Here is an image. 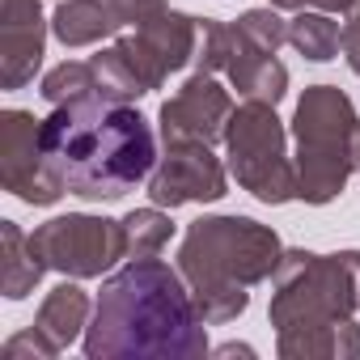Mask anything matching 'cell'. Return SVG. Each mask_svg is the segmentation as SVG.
<instances>
[{
	"label": "cell",
	"instance_id": "277c9868",
	"mask_svg": "<svg viewBox=\"0 0 360 360\" xmlns=\"http://www.w3.org/2000/svg\"><path fill=\"white\" fill-rule=\"evenodd\" d=\"M297 140V200L330 204L360 169V119L335 85H309L292 115Z\"/></svg>",
	"mask_w": 360,
	"mask_h": 360
},
{
	"label": "cell",
	"instance_id": "e0dca14e",
	"mask_svg": "<svg viewBox=\"0 0 360 360\" xmlns=\"http://www.w3.org/2000/svg\"><path fill=\"white\" fill-rule=\"evenodd\" d=\"M288 43H292L305 60L326 64V60H335V56L343 51V26H339L330 13H322V9H301V13L288 22Z\"/></svg>",
	"mask_w": 360,
	"mask_h": 360
},
{
	"label": "cell",
	"instance_id": "5b68a950",
	"mask_svg": "<svg viewBox=\"0 0 360 360\" xmlns=\"http://www.w3.org/2000/svg\"><path fill=\"white\" fill-rule=\"evenodd\" d=\"M271 280L276 292L267 318L276 335L335 326L347 322L352 309H360V250H339V255L284 250Z\"/></svg>",
	"mask_w": 360,
	"mask_h": 360
},
{
	"label": "cell",
	"instance_id": "44dd1931",
	"mask_svg": "<svg viewBox=\"0 0 360 360\" xmlns=\"http://www.w3.org/2000/svg\"><path fill=\"white\" fill-rule=\"evenodd\" d=\"M343 18H347V26H343V60L360 77V0H352V9Z\"/></svg>",
	"mask_w": 360,
	"mask_h": 360
},
{
	"label": "cell",
	"instance_id": "6da1fadb",
	"mask_svg": "<svg viewBox=\"0 0 360 360\" xmlns=\"http://www.w3.org/2000/svg\"><path fill=\"white\" fill-rule=\"evenodd\" d=\"M208 352V322L183 271L157 255L106 276L85 326L89 360H195Z\"/></svg>",
	"mask_w": 360,
	"mask_h": 360
},
{
	"label": "cell",
	"instance_id": "d6986e66",
	"mask_svg": "<svg viewBox=\"0 0 360 360\" xmlns=\"http://www.w3.org/2000/svg\"><path fill=\"white\" fill-rule=\"evenodd\" d=\"M123 229H127V255H131V259L161 255L165 242L174 238V221L161 212V204H153V208H136V212L123 221Z\"/></svg>",
	"mask_w": 360,
	"mask_h": 360
},
{
	"label": "cell",
	"instance_id": "4fadbf2b",
	"mask_svg": "<svg viewBox=\"0 0 360 360\" xmlns=\"http://www.w3.org/2000/svg\"><path fill=\"white\" fill-rule=\"evenodd\" d=\"M43 271H47V263L34 250L30 233H22L18 221H0V292L9 301H22L34 292Z\"/></svg>",
	"mask_w": 360,
	"mask_h": 360
},
{
	"label": "cell",
	"instance_id": "3957f363",
	"mask_svg": "<svg viewBox=\"0 0 360 360\" xmlns=\"http://www.w3.org/2000/svg\"><path fill=\"white\" fill-rule=\"evenodd\" d=\"M280 259L284 246L276 229L250 217H200L187 225L178 246V271L208 326L233 322L250 305L246 288L271 280Z\"/></svg>",
	"mask_w": 360,
	"mask_h": 360
},
{
	"label": "cell",
	"instance_id": "9a60e30c",
	"mask_svg": "<svg viewBox=\"0 0 360 360\" xmlns=\"http://www.w3.org/2000/svg\"><path fill=\"white\" fill-rule=\"evenodd\" d=\"M123 22L115 18V9L106 0H60V9L51 18V34L64 47H94L102 39H110Z\"/></svg>",
	"mask_w": 360,
	"mask_h": 360
},
{
	"label": "cell",
	"instance_id": "2e32d148",
	"mask_svg": "<svg viewBox=\"0 0 360 360\" xmlns=\"http://www.w3.org/2000/svg\"><path fill=\"white\" fill-rule=\"evenodd\" d=\"M280 356L284 360H347V356H360V326L347 318V322H335V326H314V330H292V335H280Z\"/></svg>",
	"mask_w": 360,
	"mask_h": 360
},
{
	"label": "cell",
	"instance_id": "603a6c76",
	"mask_svg": "<svg viewBox=\"0 0 360 360\" xmlns=\"http://www.w3.org/2000/svg\"><path fill=\"white\" fill-rule=\"evenodd\" d=\"M276 9H322V13H347L352 0H271Z\"/></svg>",
	"mask_w": 360,
	"mask_h": 360
},
{
	"label": "cell",
	"instance_id": "7402d4cb",
	"mask_svg": "<svg viewBox=\"0 0 360 360\" xmlns=\"http://www.w3.org/2000/svg\"><path fill=\"white\" fill-rule=\"evenodd\" d=\"M106 5L115 9V18L127 26V22H144V18H153V13H161L165 9V0H106Z\"/></svg>",
	"mask_w": 360,
	"mask_h": 360
},
{
	"label": "cell",
	"instance_id": "8fae6325",
	"mask_svg": "<svg viewBox=\"0 0 360 360\" xmlns=\"http://www.w3.org/2000/svg\"><path fill=\"white\" fill-rule=\"evenodd\" d=\"M229 115H233L229 89H221L217 72L195 68V77L161 106L157 123H161V140H204V144H217V140H225Z\"/></svg>",
	"mask_w": 360,
	"mask_h": 360
},
{
	"label": "cell",
	"instance_id": "ba28073f",
	"mask_svg": "<svg viewBox=\"0 0 360 360\" xmlns=\"http://www.w3.org/2000/svg\"><path fill=\"white\" fill-rule=\"evenodd\" d=\"M30 242L51 271H64L72 280H94V276L110 271L119 259H127L123 221L85 217V212H68V217L39 225L30 233Z\"/></svg>",
	"mask_w": 360,
	"mask_h": 360
},
{
	"label": "cell",
	"instance_id": "ac0fdd59",
	"mask_svg": "<svg viewBox=\"0 0 360 360\" xmlns=\"http://www.w3.org/2000/svg\"><path fill=\"white\" fill-rule=\"evenodd\" d=\"M39 94H43L51 106L77 102V98H106L94 60H64L60 68H51V72L43 77V89H39Z\"/></svg>",
	"mask_w": 360,
	"mask_h": 360
},
{
	"label": "cell",
	"instance_id": "5bb4252c",
	"mask_svg": "<svg viewBox=\"0 0 360 360\" xmlns=\"http://www.w3.org/2000/svg\"><path fill=\"white\" fill-rule=\"evenodd\" d=\"M89 292L81 288V284H72V276L64 280V284H56L47 297H43V305H39V314H34V326L64 352L68 343H77V335L89 326Z\"/></svg>",
	"mask_w": 360,
	"mask_h": 360
},
{
	"label": "cell",
	"instance_id": "52a82bcc",
	"mask_svg": "<svg viewBox=\"0 0 360 360\" xmlns=\"http://www.w3.org/2000/svg\"><path fill=\"white\" fill-rule=\"evenodd\" d=\"M225 153L238 187H246L255 200L263 204L297 200V161H288L284 123L276 119V106L267 102L233 106L225 123Z\"/></svg>",
	"mask_w": 360,
	"mask_h": 360
},
{
	"label": "cell",
	"instance_id": "ffe728a7",
	"mask_svg": "<svg viewBox=\"0 0 360 360\" xmlns=\"http://www.w3.org/2000/svg\"><path fill=\"white\" fill-rule=\"evenodd\" d=\"M0 356L5 360H51V356H60V347L39 326H26V330H18L5 347H0Z\"/></svg>",
	"mask_w": 360,
	"mask_h": 360
},
{
	"label": "cell",
	"instance_id": "7c38bea8",
	"mask_svg": "<svg viewBox=\"0 0 360 360\" xmlns=\"http://www.w3.org/2000/svg\"><path fill=\"white\" fill-rule=\"evenodd\" d=\"M43 43H47V22L39 0H5V9H0V85L5 89L30 85L43 64Z\"/></svg>",
	"mask_w": 360,
	"mask_h": 360
},
{
	"label": "cell",
	"instance_id": "cb8c5ba5",
	"mask_svg": "<svg viewBox=\"0 0 360 360\" xmlns=\"http://www.w3.org/2000/svg\"><path fill=\"white\" fill-rule=\"evenodd\" d=\"M255 356V347H246V343H225V347H217V356Z\"/></svg>",
	"mask_w": 360,
	"mask_h": 360
},
{
	"label": "cell",
	"instance_id": "8992f818",
	"mask_svg": "<svg viewBox=\"0 0 360 360\" xmlns=\"http://www.w3.org/2000/svg\"><path fill=\"white\" fill-rule=\"evenodd\" d=\"M200 51V22L191 13L161 9L136 26V34H123L106 51L94 56L98 81L106 98L131 102L148 89H161L169 72H183Z\"/></svg>",
	"mask_w": 360,
	"mask_h": 360
},
{
	"label": "cell",
	"instance_id": "30bf717a",
	"mask_svg": "<svg viewBox=\"0 0 360 360\" xmlns=\"http://www.w3.org/2000/svg\"><path fill=\"white\" fill-rule=\"evenodd\" d=\"M229 191L225 165L212 157V144L204 140H165V153L157 157L148 174V200L161 208L183 204H212Z\"/></svg>",
	"mask_w": 360,
	"mask_h": 360
},
{
	"label": "cell",
	"instance_id": "9c48e42d",
	"mask_svg": "<svg viewBox=\"0 0 360 360\" xmlns=\"http://www.w3.org/2000/svg\"><path fill=\"white\" fill-rule=\"evenodd\" d=\"M0 183L34 208H47L64 195V183L51 174L43 153V119H34L30 110L0 115Z\"/></svg>",
	"mask_w": 360,
	"mask_h": 360
},
{
	"label": "cell",
	"instance_id": "7a4b0ae2",
	"mask_svg": "<svg viewBox=\"0 0 360 360\" xmlns=\"http://www.w3.org/2000/svg\"><path fill=\"white\" fill-rule=\"evenodd\" d=\"M43 153L68 195L123 200L157 165L153 123L119 98H77L43 119Z\"/></svg>",
	"mask_w": 360,
	"mask_h": 360
}]
</instances>
